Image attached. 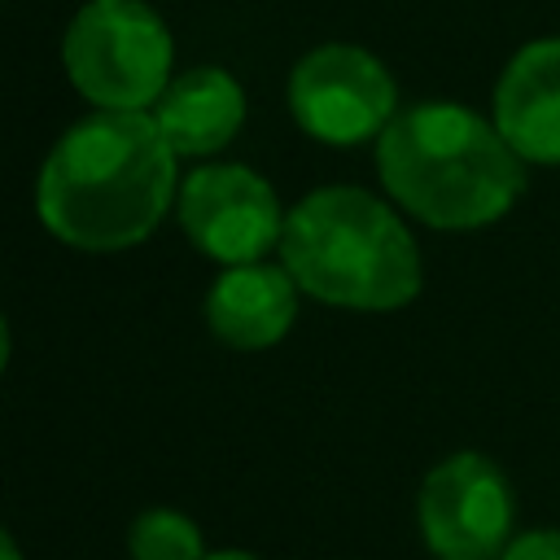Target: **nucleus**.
Masks as SVG:
<instances>
[{"label":"nucleus","instance_id":"nucleus-1","mask_svg":"<svg viewBox=\"0 0 560 560\" xmlns=\"http://www.w3.org/2000/svg\"><path fill=\"white\" fill-rule=\"evenodd\" d=\"M175 158L149 109H96L44 158L35 210L74 249L140 245L175 201Z\"/></svg>","mask_w":560,"mask_h":560},{"label":"nucleus","instance_id":"nucleus-2","mask_svg":"<svg viewBox=\"0 0 560 560\" xmlns=\"http://www.w3.org/2000/svg\"><path fill=\"white\" fill-rule=\"evenodd\" d=\"M525 166L494 118L455 101L398 109L376 136V175L394 206L442 232L503 219L525 192Z\"/></svg>","mask_w":560,"mask_h":560},{"label":"nucleus","instance_id":"nucleus-3","mask_svg":"<svg viewBox=\"0 0 560 560\" xmlns=\"http://www.w3.org/2000/svg\"><path fill=\"white\" fill-rule=\"evenodd\" d=\"M280 262L302 293L346 311H398L424 284L411 228L354 184L315 188L284 214Z\"/></svg>","mask_w":560,"mask_h":560},{"label":"nucleus","instance_id":"nucleus-4","mask_svg":"<svg viewBox=\"0 0 560 560\" xmlns=\"http://www.w3.org/2000/svg\"><path fill=\"white\" fill-rule=\"evenodd\" d=\"M61 61L96 109H153L171 83L175 39L144 0H88L66 26Z\"/></svg>","mask_w":560,"mask_h":560},{"label":"nucleus","instance_id":"nucleus-5","mask_svg":"<svg viewBox=\"0 0 560 560\" xmlns=\"http://www.w3.org/2000/svg\"><path fill=\"white\" fill-rule=\"evenodd\" d=\"M416 521L438 560H499L512 542L516 494L494 459L455 451L420 481Z\"/></svg>","mask_w":560,"mask_h":560},{"label":"nucleus","instance_id":"nucleus-6","mask_svg":"<svg viewBox=\"0 0 560 560\" xmlns=\"http://www.w3.org/2000/svg\"><path fill=\"white\" fill-rule=\"evenodd\" d=\"M289 109L298 127L324 144H359L398 114L394 74L359 44H319L289 74Z\"/></svg>","mask_w":560,"mask_h":560},{"label":"nucleus","instance_id":"nucleus-7","mask_svg":"<svg viewBox=\"0 0 560 560\" xmlns=\"http://www.w3.org/2000/svg\"><path fill=\"white\" fill-rule=\"evenodd\" d=\"M179 228L184 236L214 262H262L284 232V214L276 188L241 166V162H210L197 166L179 184Z\"/></svg>","mask_w":560,"mask_h":560},{"label":"nucleus","instance_id":"nucleus-8","mask_svg":"<svg viewBox=\"0 0 560 560\" xmlns=\"http://www.w3.org/2000/svg\"><path fill=\"white\" fill-rule=\"evenodd\" d=\"M490 118L529 166H560V35L512 52L494 83Z\"/></svg>","mask_w":560,"mask_h":560},{"label":"nucleus","instance_id":"nucleus-9","mask_svg":"<svg viewBox=\"0 0 560 560\" xmlns=\"http://www.w3.org/2000/svg\"><path fill=\"white\" fill-rule=\"evenodd\" d=\"M298 293L302 289L284 262H236L206 289V324L232 350H267L293 328Z\"/></svg>","mask_w":560,"mask_h":560},{"label":"nucleus","instance_id":"nucleus-10","mask_svg":"<svg viewBox=\"0 0 560 560\" xmlns=\"http://www.w3.org/2000/svg\"><path fill=\"white\" fill-rule=\"evenodd\" d=\"M153 122L179 158H210L245 122V88L223 66H192L153 101Z\"/></svg>","mask_w":560,"mask_h":560},{"label":"nucleus","instance_id":"nucleus-11","mask_svg":"<svg viewBox=\"0 0 560 560\" xmlns=\"http://www.w3.org/2000/svg\"><path fill=\"white\" fill-rule=\"evenodd\" d=\"M127 556L131 560H206V538L197 521H188L175 508H149L127 529Z\"/></svg>","mask_w":560,"mask_h":560},{"label":"nucleus","instance_id":"nucleus-12","mask_svg":"<svg viewBox=\"0 0 560 560\" xmlns=\"http://www.w3.org/2000/svg\"><path fill=\"white\" fill-rule=\"evenodd\" d=\"M499 560H560V529H525L499 551Z\"/></svg>","mask_w":560,"mask_h":560},{"label":"nucleus","instance_id":"nucleus-13","mask_svg":"<svg viewBox=\"0 0 560 560\" xmlns=\"http://www.w3.org/2000/svg\"><path fill=\"white\" fill-rule=\"evenodd\" d=\"M0 560H22V547L13 542V534L0 525Z\"/></svg>","mask_w":560,"mask_h":560},{"label":"nucleus","instance_id":"nucleus-14","mask_svg":"<svg viewBox=\"0 0 560 560\" xmlns=\"http://www.w3.org/2000/svg\"><path fill=\"white\" fill-rule=\"evenodd\" d=\"M4 368H9V319L0 311V376H4Z\"/></svg>","mask_w":560,"mask_h":560},{"label":"nucleus","instance_id":"nucleus-15","mask_svg":"<svg viewBox=\"0 0 560 560\" xmlns=\"http://www.w3.org/2000/svg\"><path fill=\"white\" fill-rule=\"evenodd\" d=\"M206 560H258L249 551H206Z\"/></svg>","mask_w":560,"mask_h":560}]
</instances>
